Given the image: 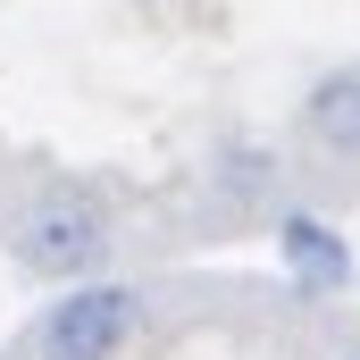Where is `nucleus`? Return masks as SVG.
I'll return each mask as SVG.
<instances>
[{
  "label": "nucleus",
  "mask_w": 360,
  "mask_h": 360,
  "mask_svg": "<svg viewBox=\"0 0 360 360\" xmlns=\"http://www.w3.org/2000/svg\"><path fill=\"white\" fill-rule=\"evenodd\" d=\"M310 134L327 151H360V76H335L310 92Z\"/></svg>",
  "instance_id": "20e7f679"
},
{
  "label": "nucleus",
  "mask_w": 360,
  "mask_h": 360,
  "mask_svg": "<svg viewBox=\"0 0 360 360\" xmlns=\"http://www.w3.org/2000/svg\"><path fill=\"white\" fill-rule=\"evenodd\" d=\"M276 252H285V276H293L302 293H335V285L352 276L344 235H335L327 218H310V210H285V218H276Z\"/></svg>",
  "instance_id": "7ed1b4c3"
},
{
  "label": "nucleus",
  "mask_w": 360,
  "mask_h": 360,
  "mask_svg": "<svg viewBox=\"0 0 360 360\" xmlns=\"http://www.w3.org/2000/svg\"><path fill=\"white\" fill-rule=\"evenodd\" d=\"M101 243H109V210L92 193H76V184H51V193H34L17 210V252H25V269H42V276L92 269Z\"/></svg>",
  "instance_id": "f03ea898"
},
{
  "label": "nucleus",
  "mask_w": 360,
  "mask_h": 360,
  "mask_svg": "<svg viewBox=\"0 0 360 360\" xmlns=\"http://www.w3.org/2000/svg\"><path fill=\"white\" fill-rule=\"evenodd\" d=\"M134 327H143V293L84 276V285H68V293L34 319L25 344H34V360H117L134 344Z\"/></svg>",
  "instance_id": "f257e3e1"
}]
</instances>
